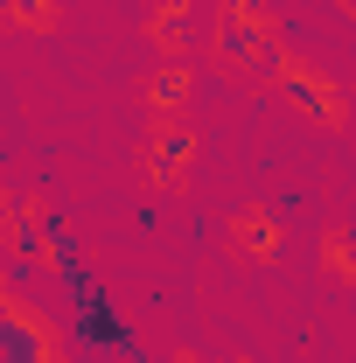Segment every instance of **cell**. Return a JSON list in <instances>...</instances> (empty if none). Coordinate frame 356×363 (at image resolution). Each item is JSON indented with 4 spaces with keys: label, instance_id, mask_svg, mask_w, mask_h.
Returning <instances> with one entry per match:
<instances>
[{
    "label": "cell",
    "instance_id": "6da1fadb",
    "mask_svg": "<svg viewBox=\"0 0 356 363\" xmlns=\"http://www.w3.org/2000/svg\"><path fill=\"white\" fill-rule=\"evenodd\" d=\"M217 49L230 63H252V70H279V43H272L259 0H223L217 14Z\"/></svg>",
    "mask_w": 356,
    "mask_h": 363
},
{
    "label": "cell",
    "instance_id": "7a4b0ae2",
    "mask_svg": "<svg viewBox=\"0 0 356 363\" xmlns=\"http://www.w3.org/2000/svg\"><path fill=\"white\" fill-rule=\"evenodd\" d=\"M0 363H56L49 357V335L21 308H0Z\"/></svg>",
    "mask_w": 356,
    "mask_h": 363
},
{
    "label": "cell",
    "instance_id": "3957f363",
    "mask_svg": "<svg viewBox=\"0 0 356 363\" xmlns=\"http://www.w3.org/2000/svg\"><path fill=\"white\" fill-rule=\"evenodd\" d=\"M279 77H287V98H294L308 119H321V126H335V119H343V98L321 84L314 70H279Z\"/></svg>",
    "mask_w": 356,
    "mask_h": 363
},
{
    "label": "cell",
    "instance_id": "277c9868",
    "mask_svg": "<svg viewBox=\"0 0 356 363\" xmlns=\"http://www.w3.org/2000/svg\"><path fill=\"white\" fill-rule=\"evenodd\" d=\"M189 154H196V133H189V126H168L161 147H154V182H175L182 168H189Z\"/></svg>",
    "mask_w": 356,
    "mask_h": 363
},
{
    "label": "cell",
    "instance_id": "5b68a950",
    "mask_svg": "<svg viewBox=\"0 0 356 363\" xmlns=\"http://www.w3.org/2000/svg\"><path fill=\"white\" fill-rule=\"evenodd\" d=\"M238 238H252V252H272V238H279V230H272L266 217H252V224H238Z\"/></svg>",
    "mask_w": 356,
    "mask_h": 363
},
{
    "label": "cell",
    "instance_id": "8992f818",
    "mask_svg": "<svg viewBox=\"0 0 356 363\" xmlns=\"http://www.w3.org/2000/svg\"><path fill=\"white\" fill-rule=\"evenodd\" d=\"M0 189H7V147H0Z\"/></svg>",
    "mask_w": 356,
    "mask_h": 363
},
{
    "label": "cell",
    "instance_id": "52a82bcc",
    "mask_svg": "<svg viewBox=\"0 0 356 363\" xmlns=\"http://www.w3.org/2000/svg\"><path fill=\"white\" fill-rule=\"evenodd\" d=\"M0 308H7V286H0Z\"/></svg>",
    "mask_w": 356,
    "mask_h": 363
}]
</instances>
